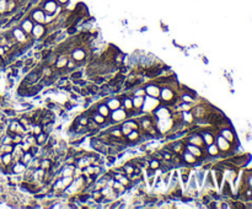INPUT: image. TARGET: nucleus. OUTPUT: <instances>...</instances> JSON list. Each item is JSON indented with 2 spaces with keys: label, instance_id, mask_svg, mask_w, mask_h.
<instances>
[{
  "label": "nucleus",
  "instance_id": "f257e3e1",
  "mask_svg": "<svg viewBox=\"0 0 252 209\" xmlns=\"http://www.w3.org/2000/svg\"><path fill=\"white\" fill-rule=\"evenodd\" d=\"M39 8L42 9L46 13V15L48 16H54L57 10L61 8L58 5V3L56 1V0H43L42 1V4L39 5Z\"/></svg>",
  "mask_w": 252,
  "mask_h": 209
},
{
  "label": "nucleus",
  "instance_id": "f03ea898",
  "mask_svg": "<svg viewBox=\"0 0 252 209\" xmlns=\"http://www.w3.org/2000/svg\"><path fill=\"white\" fill-rule=\"evenodd\" d=\"M30 19H31L34 23H43L46 22V17H47V15H46V13L43 10H42L39 6L38 8H34V9H32V11L30 13Z\"/></svg>",
  "mask_w": 252,
  "mask_h": 209
},
{
  "label": "nucleus",
  "instance_id": "7ed1b4c3",
  "mask_svg": "<svg viewBox=\"0 0 252 209\" xmlns=\"http://www.w3.org/2000/svg\"><path fill=\"white\" fill-rule=\"evenodd\" d=\"M31 33H32V38H42L47 34V28L42 23H34Z\"/></svg>",
  "mask_w": 252,
  "mask_h": 209
},
{
  "label": "nucleus",
  "instance_id": "20e7f679",
  "mask_svg": "<svg viewBox=\"0 0 252 209\" xmlns=\"http://www.w3.org/2000/svg\"><path fill=\"white\" fill-rule=\"evenodd\" d=\"M33 25H34V22L30 19V17L27 16V17H25V19L22 20V22H21V25H20V28L22 30L23 32H25L27 36L28 34H31V32H32V28H33Z\"/></svg>",
  "mask_w": 252,
  "mask_h": 209
},
{
  "label": "nucleus",
  "instance_id": "39448f33",
  "mask_svg": "<svg viewBox=\"0 0 252 209\" xmlns=\"http://www.w3.org/2000/svg\"><path fill=\"white\" fill-rule=\"evenodd\" d=\"M74 59V61H76V62H81V61H84L85 59V57H86V52H85V49L84 48H81V47H75V49L73 51V54H71Z\"/></svg>",
  "mask_w": 252,
  "mask_h": 209
},
{
  "label": "nucleus",
  "instance_id": "423d86ee",
  "mask_svg": "<svg viewBox=\"0 0 252 209\" xmlns=\"http://www.w3.org/2000/svg\"><path fill=\"white\" fill-rule=\"evenodd\" d=\"M217 146L219 148V150H223V151H227L229 149L231 148V144L230 141H227L224 137L219 135L217 138Z\"/></svg>",
  "mask_w": 252,
  "mask_h": 209
},
{
  "label": "nucleus",
  "instance_id": "0eeeda50",
  "mask_svg": "<svg viewBox=\"0 0 252 209\" xmlns=\"http://www.w3.org/2000/svg\"><path fill=\"white\" fill-rule=\"evenodd\" d=\"M145 94L149 95V96L151 97H159L160 96V89L159 86H155L153 84H150L145 87Z\"/></svg>",
  "mask_w": 252,
  "mask_h": 209
},
{
  "label": "nucleus",
  "instance_id": "6e6552de",
  "mask_svg": "<svg viewBox=\"0 0 252 209\" xmlns=\"http://www.w3.org/2000/svg\"><path fill=\"white\" fill-rule=\"evenodd\" d=\"M186 149H187V150H188L191 154H193L197 159H201V158L203 156L202 149H201L199 146H197V145H193V144H187V145H186Z\"/></svg>",
  "mask_w": 252,
  "mask_h": 209
},
{
  "label": "nucleus",
  "instance_id": "1a4fd4ad",
  "mask_svg": "<svg viewBox=\"0 0 252 209\" xmlns=\"http://www.w3.org/2000/svg\"><path fill=\"white\" fill-rule=\"evenodd\" d=\"M34 137H36V144L42 146V145H44L46 143H47L49 134H47V133H44V132H41V133H38V134H36Z\"/></svg>",
  "mask_w": 252,
  "mask_h": 209
},
{
  "label": "nucleus",
  "instance_id": "9d476101",
  "mask_svg": "<svg viewBox=\"0 0 252 209\" xmlns=\"http://www.w3.org/2000/svg\"><path fill=\"white\" fill-rule=\"evenodd\" d=\"M106 105H107V107H108L110 110H115V111H116V110H119V107L122 106L121 100H118V99H111Z\"/></svg>",
  "mask_w": 252,
  "mask_h": 209
},
{
  "label": "nucleus",
  "instance_id": "9b49d317",
  "mask_svg": "<svg viewBox=\"0 0 252 209\" xmlns=\"http://www.w3.org/2000/svg\"><path fill=\"white\" fill-rule=\"evenodd\" d=\"M97 113H100V115H102L103 117H110L111 115H110V108L107 107V105H105V103H100V105H97Z\"/></svg>",
  "mask_w": 252,
  "mask_h": 209
},
{
  "label": "nucleus",
  "instance_id": "f8f14e48",
  "mask_svg": "<svg viewBox=\"0 0 252 209\" xmlns=\"http://www.w3.org/2000/svg\"><path fill=\"white\" fill-rule=\"evenodd\" d=\"M250 158L248 156H235V158H232L230 161L234 164V165H237V166H241V165H245L246 163H247V160H248Z\"/></svg>",
  "mask_w": 252,
  "mask_h": 209
},
{
  "label": "nucleus",
  "instance_id": "ddd939ff",
  "mask_svg": "<svg viewBox=\"0 0 252 209\" xmlns=\"http://www.w3.org/2000/svg\"><path fill=\"white\" fill-rule=\"evenodd\" d=\"M221 137H224V138H225L227 141H230V143H232L234 139H235V135L232 134V132H231L229 128L221 129Z\"/></svg>",
  "mask_w": 252,
  "mask_h": 209
},
{
  "label": "nucleus",
  "instance_id": "4468645a",
  "mask_svg": "<svg viewBox=\"0 0 252 209\" xmlns=\"http://www.w3.org/2000/svg\"><path fill=\"white\" fill-rule=\"evenodd\" d=\"M16 8H17V1L16 0H6V5H5L6 13H13L14 10H16Z\"/></svg>",
  "mask_w": 252,
  "mask_h": 209
},
{
  "label": "nucleus",
  "instance_id": "2eb2a0df",
  "mask_svg": "<svg viewBox=\"0 0 252 209\" xmlns=\"http://www.w3.org/2000/svg\"><path fill=\"white\" fill-rule=\"evenodd\" d=\"M143 103H144V99L143 96H135L134 100H133V107L135 110H140L143 107Z\"/></svg>",
  "mask_w": 252,
  "mask_h": 209
},
{
  "label": "nucleus",
  "instance_id": "dca6fc26",
  "mask_svg": "<svg viewBox=\"0 0 252 209\" xmlns=\"http://www.w3.org/2000/svg\"><path fill=\"white\" fill-rule=\"evenodd\" d=\"M25 170H26V165H25V164H22V163H20V164H15V165L13 166V171H14V174H19V172H25Z\"/></svg>",
  "mask_w": 252,
  "mask_h": 209
},
{
  "label": "nucleus",
  "instance_id": "f3484780",
  "mask_svg": "<svg viewBox=\"0 0 252 209\" xmlns=\"http://www.w3.org/2000/svg\"><path fill=\"white\" fill-rule=\"evenodd\" d=\"M52 164H53V163H52V161H51V160H48V159H43V160H41V164H39V167H41V169H43L44 171H46V170L48 171V170H49V169H51V166H52Z\"/></svg>",
  "mask_w": 252,
  "mask_h": 209
},
{
  "label": "nucleus",
  "instance_id": "a211bd4d",
  "mask_svg": "<svg viewBox=\"0 0 252 209\" xmlns=\"http://www.w3.org/2000/svg\"><path fill=\"white\" fill-rule=\"evenodd\" d=\"M11 163H13V155L10 153L3 154V164L8 166V165H11Z\"/></svg>",
  "mask_w": 252,
  "mask_h": 209
},
{
  "label": "nucleus",
  "instance_id": "6ab92c4d",
  "mask_svg": "<svg viewBox=\"0 0 252 209\" xmlns=\"http://www.w3.org/2000/svg\"><path fill=\"white\" fill-rule=\"evenodd\" d=\"M149 167H150V169H153V170H158V169H160V161H159V160H156V159L150 160V163H149Z\"/></svg>",
  "mask_w": 252,
  "mask_h": 209
},
{
  "label": "nucleus",
  "instance_id": "aec40b11",
  "mask_svg": "<svg viewBox=\"0 0 252 209\" xmlns=\"http://www.w3.org/2000/svg\"><path fill=\"white\" fill-rule=\"evenodd\" d=\"M30 167H32V169H39V164H41V160L39 159H32L31 161H30Z\"/></svg>",
  "mask_w": 252,
  "mask_h": 209
},
{
  "label": "nucleus",
  "instance_id": "412c9836",
  "mask_svg": "<svg viewBox=\"0 0 252 209\" xmlns=\"http://www.w3.org/2000/svg\"><path fill=\"white\" fill-rule=\"evenodd\" d=\"M124 124H127L132 130H137L138 128H139V124H138L135 121H128V122H125Z\"/></svg>",
  "mask_w": 252,
  "mask_h": 209
},
{
  "label": "nucleus",
  "instance_id": "4be33fe9",
  "mask_svg": "<svg viewBox=\"0 0 252 209\" xmlns=\"http://www.w3.org/2000/svg\"><path fill=\"white\" fill-rule=\"evenodd\" d=\"M231 194V189H230V184L229 183H225L224 187H223V196H230Z\"/></svg>",
  "mask_w": 252,
  "mask_h": 209
},
{
  "label": "nucleus",
  "instance_id": "5701e85b",
  "mask_svg": "<svg viewBox=\"0 0 252 209\" xmlns=\"http://www.w3.org/2000/svg\"><path fill=\"white\" fill-rule=\"evenodd\" d=\"M70 77H71L73 80L81 79V77H82V73H81V71H74V73L71 74V76H70Z\"/></svg>",
  "mask_w": 252,
  "mask_h": 209
},
{
  "label": "nucleus",
  "instance_id": "b1692460",
  "mask_svg": "<svg viewBox=\"0 0 252 209\" xmlns=\"http://www.w3.org/2000/svg\"><path fill=\"white\" fill-rule=\"evenodd\" d=\"M41 132H42V124H41V123H39V124H36L34 128H33V135L38 134V133H41Z\"/></svg>",
  "mask_w": 252,
  "mask_h": 209
},
{
  "label": "nucleus",
  "instance_id": "393cba45",
  "mask_svg": "<svg viewBox=\"0 0 252 209\" xmlns=\"http://www.w3.org/2000/svg\"><path fill=\"white\" fill-rule=\"evenodd\" d=\"M134 96H145V89H139L134 91Z\"/></svg>",
  "mask_w": 252,
  "mask_h": 209
},
{
  "label": "nucleus",
  "instance_id": "a878e982",
  "mask_svg": "<svg viewBox=\"0 0 252 209\" xmlns=\"http://www.w3.org/2000/svg\"><path fill=\"white\" fill-rule=\"evenodd\" d=\"M56 1L58 3V5H59V6L62 8V6H64V5H67V4L70 1V0H56Z\"/></svg>",
  "mask_w": 252,
  "mask_h": 209
},
{
  "label": "nucleus",
  "instance_id": "bb28decb",
  "mask_svg": "<svg viewBox=\"0 0 252 209\" xmlns=\"http://www.w3.org/2000/svg\"><path fill=\"white\" fill-rule=\"evenodd\" d=\"M5 113H6L8 116H14L15 115V111H13V110H5Z\"/></svg>",
  "mask_w": 252,
  "mask_h": 209
},
{
  "label": "nucleus",
  "instance_id": "cd10ccee",
  "mask_svg": "<svg viewBox=\"0 0 252 209\" xmlns=\"http://www.w3.org/2000/svg\"><path fill=\"white\" fill-rule=\"evenodd\" d=\"M22 64H23V63H22L21 61H20V62H16L14 67H15V68H21V67H22Z\"/></svg>",
  "mask_w": 252,
  "mask_h": 209
},
{
  "label": "nucleus",
  "instance_id": "c85d7f7f",
  "mask_svg": "<svg viewBox=\"0 0 252 209\" xmlns=\"http://www.w3.org/2000/svg\"><path fill=\"white\" fill-rule=\"evenodd\" d=\"M71 107H73V105H71L70 102H68V103H65V106H64V108H65V110H70V108H71Z\"/></svg>",
  "mask_w": 252,
  "mask_h": 209
}]
</instances>
